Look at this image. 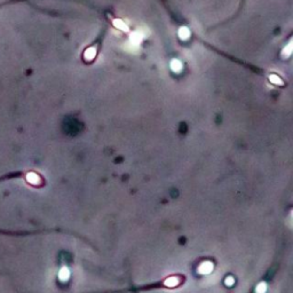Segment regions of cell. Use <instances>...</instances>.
<instances>
[{"mask_svg": "<svg viewBox=\"0 0 293 293\" xmlns=\"http://www.w3.org/2000/svg\"><path fill=\"white\" fill-rule=\"evenodd\" d=\"M144 34H146V31H141V30H139V31H135V32L131 33L129 43L133 44L134 46H137V47H139V45H140V43H141L142 38L144 37Z\"/></svg>", "mask_w": 293, "mask_h": 293, "instance_id": "cell-1", "label": "cell"}, {"mask_svg": "<svg viewBox=\"0 0 293 293\" xmlns=\"http://www.w3.org/2000/svg\"><path fill=\"white\" fill-rule=\"evenodd\" d=\"M26 181L31 185H39L40 183V178L36 173H29L26 175Z\"/></svg>", "mask_w": 293, "mask_h": 293, "instance_id": "cell-2", "label": "cell"}, {"mask_svg": "<svg viewBox=\"0 0 293 293\" xmlns=\"http://www.w3.org/2000/svg\"><path fill=\"white\" fill-rule=\"evenodd\" d=\"M213 266L211 262H208V261H205V262H203L202 265L199 266V273H202V274H207V273H210L211 270H212Z\"/></svg>", "mask_w": 293, "mask_h": 293, "instance_id": "cell-3", "label": "cell"}, {"mask_svg": "<svg viewBox=\"0 0 293 293\" xmlns=\"http://www.w3.org/2000/svg\"><path fill=\"white\" fill-rule=\"evenodd\" d=\"M95 55H96V49H95L94 47L87 48V49L85 51V53H84V56H85V58L87 60V61L93 60V58L95 57Z\"/></svg>", "mask_w": 293, "mask_h": 293, "instance_id": "cell-4", "label": "cell"}, {"mask_svg": "<svg viewBox=\"0 0 293 293\" xmlns=\"http://www.w3.org/2000/svg\"><path fill=\"white\" fill-rule=\"evenodd\" d=\"M171 69L174 71V72H180L181 69H182V64L179 60H173L171 62Z\"/></svg>", "mask_w": 293, "mask_h": 293, "instance_id": "cell-5", "label": "cell"}, {"mask_svg": "<svg viewBox=\"0 0 293 293\" xmlns=\"http://www.w3.org/2000/svg\"><path fill=\"white\" fill-rule=\"evenodd\" d=\"M114 25H115V26H116L117 29L122 30V31H128L127 25L124 23L122 19H115V21H114Z\"/></svg>", "mask_w": 293, "mask_h": 293, "instance_id": "cell-6", "label": "cell"}, {"mask_svg": "<svg viewBox=\"0 0 293 293\" xmlns=\"http://www.w3.org/2000/svg\"><path fill=\"white\" fill-rule=\"evenodd\" d=\"M190 36V31L188 28H185V26H182V28H180L179 30V37L181 39H188Z\"/></svg>", "mask_w": 293, "mask_h": 293, "instance_id": "cell-7", "label": "cell"}, {"mask_svg": "<svg viewBox=\"0 0 293 293\" xmlns=\"http://www.w3.org/2000/svg\"><path fill=\"white\" fill-rule=\"evenodd\" d=\"M69 275H70V273H69V270H68V268H62L61 270H60V274H58V277L62 279V281H66V279L69 278Z\"/></svg>", "mask_w": 293, "mask_h": 293, "instance_id": "cell-8", "label": "cell"}, {"mask_svg": "<svg viewBox=\"0 0 293 293\" xmlns=\"http://www.w3.org/2000/svg\"><path fill=\"white\" fill-rule=\"evenodd\" d=\"M269 80H270V83H273V84H275V85H279V86L283 85L282 79H281L278 76H276V75H271V76H269Z\"/></svg>", "mask_w": 293, "mask_h": 293, "instance_id": "cell-9", "label": "cell"}, {"mask_svg": "<svg viewBox=\"0 0 293 293\" xmlns=\"http://www.w3.org/2000/svg\"><path fill=\"white\" fill-rule=\"evenodd\" d=\"M291 53H292V41H291V43L288 44V46H286V47L284 48V51H283V56L288 57V55H291Z\"/></svg>", "mask_w": 293, "mask_h": 293, "instance_id": "cell-10", "label": "cell"}, {"mask_svg": "<svg viewBox=\"0 0 293 293\" xmlns=\"http://www.w3.org/2000/svg\"><path fill=\"white\" fill-rule=\"evenodd\" d=\"M266 290H267V285L265 283H260L256 286L255 293H266Z\"/></svg>", "mask_w": 293, "mask_h": 293, "instance_id": "cell-11", "label": "cell"}, {"mask_svg": "<svg viewBox=\"0 0 293 293\" xmlns=\"http://www.w3.org/2000/svg\"><path fill=\"white\" fill-rule=\"evenodd\" d=\"M175 278H173V277H171V278H168L167 281L165 282V284L167 285V286H171V288H173V286H175V285H178L179 284V281H174Z\"/></svg>", "mask_w": 293, "mask_h": 293, "instance_id": "cell-12", "label": "cell"}, {"mask_svg": "<svg viewBox=\"0 0 293 293\" xmlns=\"http://www.w3.org/2000/svg\"><path fill=\"white\" fill-rule=\"evenodd\" d=\"M125 46H127L126 48H127L129 52H135V51H137V46H134V45H133V44H131L129 41L125 44Z\"/></svg>", "mask_w": 293, "mask_h": 293, "instance_id": "cell-13", "label": "cell"}, {"mask_svg": "<svg viewBox=\"0 0 293 293\" xmlns=\"http://www.w3.org/2000/svg\"><path fill=\"white\" fill-rule=\"evenodd\" d=\"M232 283H234V279H232V277H228L227 281H226V284H227V285H231Z\"/></svg>", "mask_w": 293, "mask_h": 293, "instance_id": "cell-14", "label": "cell"}]
</instances>
